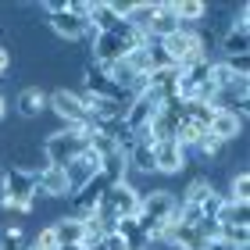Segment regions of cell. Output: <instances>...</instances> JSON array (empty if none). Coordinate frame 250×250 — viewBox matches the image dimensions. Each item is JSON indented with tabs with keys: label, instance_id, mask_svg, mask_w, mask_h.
I'll use <instances>...</instances> for the list:
<instances>
[{
	"label": "cell",
	"instance_id": "obj_16",
	"mask_svg": "<svg viewBox=\"0 0 250 250\" xmlns=\"http://www.w3.org/2000/svg\"><path fill=\"white\" fill-rule=\"evenodd\" d=\"M125 165H129V172H136V175H150L154 172V143L143 140V136H136V143L125 150Z\"/></svg>",
	"mask_w": 250,
	"mask_h": 250
},
{
	"label": "cell",
	"instance_id": "obj_6",
	"mask_svg": "<svg viewBox=\"0 0 250 250\" xmlns=\"http://www.w3.org/2000/svg\"><path fill=\"white\" fill-rule=\"evenodd\" d=\"M165 47L168 54V61H172L175 68H197L204 61H211V54L208 47H204V40H200V29H179L175 36H168V40H157Z\"/></svg>",
	"mask_w": 250,
	"mask_h": 250
},
{
	"label": "cell",
	"instance_id": "obj_9",
	"mask_svg": "<svg viewBox=\"0 0 250 250\" xmlns=\"http://www.w3.org/2000/svg\"><path fill=\"white\" fill-rule=\"evenodd\" d=\"M186 165H189V154L175 140H157L154 143V172L179 175V172H186Z\"/></svg>",
	"mask_w": 250,
	"mask_h": 250
},
{
	"label": "cell",
	"instance_id": "obj_13",
	"mask_svg": "<svg viewBox=\"0 0 250 250\" xmlns=\"http://www.w3.org/2000/svg\"><path fill=\"white\" fill-rule=\"evenodd\" d=\"M36 189H40V197H47V200H68L72 197L68 179H64V168H54V165H47L36 175Z\"/></svg>",
	"mask_w": 250,
	"mask_h": 250
},
{
	"label": "cell",
	"instance_id": "obj_1",
	"mask_svg": "<svg viewBox=\"0 0 250 250\" xmlns=\"http://www.w3.org/2000/svg\"><path fill=\"white\" fill-rule=\"evenodd\" d=\"M143 43H150V40H146L143 32H136L129 21H125V25L115 29V32H97L86 47H89V61L100 64V68H107V64L125 61L136 47H143Z\"/></svg>",
	"mask_w": 250,
	"mask_h": 250
},
{
	"label": "cell",
	"instance_id": "obj_3",
	"mask_svg": "<svg viewBox=\"0 0 250 250\" xmlns=\"http://www.w3.org/2000/svg\"><path fill=\"white\" fill-rule=\"evenodd\" d=\"M43 11H47V25L54 32V40L58 43H89L97 36L93 29H89L86 18H79L72 7H68V0H47V4H40Z\"/></svg>",
	"mask_w": 250,
	"mask_h": 250
},
{
	"label": "cell",
	"instance_id": "obj_25",
	"mask_svg": "<svg viewBox=\"0 0 250 250\" xmlns=\"http://www.w3.org/2000/svg\"><path fill=\"white\" fill-rule=\"evenodd\" d=\"M21 250H40V247H29V243H25V247H21Z\"/></svg>",
	"mask_w": 250,
	"mask_h": 250
},
{
	"label": "cell",
	"instance_id": "obj_4",
	"mask_svg": "<svg viewBox=\"0 0 250 250\" xmlns=\"http://www.w3.org/2000/svg\"><path fill=\"white\" fill-rule=\"evenodd\" d=\"M97 214L104 218L107 229H115L125 218H136V214H140V189H136L129 179L111 183L104 189V197H100V204H97Z\"/></svg>",
	"mask_w": 250,
	"mask_h": 250
},
{
	"label": "cell",
	"instance_id": "obj_18",
	"mask_svg": "<svg viewBox=\"0 0 250 250\" xmlns=\"http://www.w3.org/2000/svg\"><path fill=\"white\" fill-rule=\"evenodd\" d=\"M214 222H218V229H247L250 225V204H229L225 200Z\"/></svg>",
	"mask_w": 250,
	"mask_h": 250
},
{
	"label": "cell",
	"instance_id": "obj_17",
	"mask_svg": "<svg viewBox=\"0 0 250 250\" xmlns=\"http://www.w3.org/2000/svg\"><path fill=\"white\" fill-rule=\"evenodd\" d=\"M172 11L186 29H197L208 18V0H172Z\"/></svg>",
	"mask_w": 250,
	"mask_h": 250
},
{
	"label": "cell",
	"instance_id": "obj_5",
	"mask_svg": "<svg viewBox=\"0 0 250 250\" xmlns=\"http://www.w3.org/2000/svg\"><path fill=\"white\" fill-rule=\"evenodd\" d=\"M175 211H179V197L172 189H150V193H140V214H136V225L154 236L157 229H165L168 222H175Z\"/></svg>",
	"mask_w": 250,
	"mask_h": 250
},
{
	"label": "cell",
	"instance_id": "obj_23",
	"mask_svg": "<svg viewBox=\"0 0 250 250\" xmlns=\"http://www.w3.org/2000/svg\"><path fill=\"white\" fill-rule=\"evenodd\" d=\"M4 118H7V97L0 93V122H4Z\"/></svg>",
	"mask_w": 250,
	"mask_h": 250
},
{
	"label": "cell",
	"instance_id": "obj_10",
	"mask_svg": "<svg viewBox=\"0 0 250 250\" xmlns=\"http://www.w3.org/2000/svg\"><path fill=\"white\" fill-rule=\"evenodd\" d=\"M179 29H186V25L175 18V11H172V0H157V7H154L150 21H146L143 36H146V40H168V36H175Z\"/></svg>",
	"mask_w": 250,
	"mask_h": 250
},
{
	"label": "cell",
	"instance_id": "obj_7",
	"mask_svg": "<svg viewBox=\"0 0 250 250\" xmlns=\"http://www.w3.org/2000/svg\"><path fill=\"white\" fill-rule=\"evenodd\" d=\"M47 107L61 118V125H89L83 89H68V86L50 89V93H47Z\"/></svg>",
	"mask_w": 250,
	"mask_h": 250
},
{
	"label": "cell",
	"instance_id": "obj_8",
	"mask_svg": "<svg viewBox=\"0 0 250 250\" xmlns=\"http://www.w3.org/2000/svg\"><path fill=\"white\" fill-rule=\"evenodd\" d=\"M218 47H222V58H247L250 54V7L247 4L232 18V25L218 36Z\"/></svg>",
	"mask_w": 250,
	"mask_h": 250
},
{
	"label": "cell",
	"instance_id": "obj_21",
	"mask_svg": "<svg viewBox=\"0 0 250 250\" xmlns=\"http://www.w3.org/2000/svg\"><path fill=\"white\" fill-rule=\"evenodd\" d=\"M29 247H40V250H58V240H54V229H50V225L36 229V236H29Z\"/></svg>",
	"mask_w": 250,
	"mask_h": 250
},
{
	"label": "cell",
	"instance_id": "obj_12",
	"mask_svg": "<svg viewBox=\"0 0 250 250\" xmlns=\"http://www.w3.org/2000/svg\"><path fill=\"white\" fill-rule=\"evenodd\" d=\"M97 175H100V154H93V150H86L83 157H75L72 165H64V179H68V189H72V193L89 186Z\"/></svg>",
	"mask_w": 250,
	"mask_h": 250
},
{
	"label": "cell",
	"instance_id": "obj_20",
	"mask_svg": "<svg viewBox=\"0 0 250 250\" xmlns=\"http://www.w3.org/2000/svg\"><path fill=\"white\" fill-rule=\"evenodd\" d=\"M211 115H214V107H211V104H200V100H189V104H183V118L197 122L200 129H208Z\"/></svg>",
	"mask_w": 250,
	"mask_h": 250
},
{
	"label": "cell",
	"instance_id": "obj_2",
	"mask_svg": "<svg viewBox=\"0 0 250 250\" xmlns=\"http://www.w3.org/2000/svg\"><path fill=\"white\" fill-rule=\"evenodd\" d=\"M89 125H58L47 140H43V157L54 165V168H64L72 165L75 157H83L89 150Z\"/></svg>",
	"mask_w": 250,
	"mask_h": 250
},
{
	"label": "cell",
	"instance_id": "obj_15",
	"mask_svg": "<svg viewBox=\"0 0 250 250\" xmlns=\"http://www.w3.org/2000/svg\"><path fill=\"white\" fill-rule=\"evenodd\" d=\"M15 111H18L25 122L40 118L43 111H47V89H40V86H21L18 97H15Z\"/></svg>",
	"mask_w": 250,
	"mask_h": 250
},
{
	"label": "cell",
	"instance_id": "obj_11",
	"mask_svg": "<svg viewBox=\"0 0 250 250\" xmlns=\"http://www.w3.org/2000/svg\"><path fill=\"white\" fill-rule=\"evenodd\" d=\"M243 129H247V122H243L240 115H232L229 107H214V115H211V122H208V132L214 136V140H222L225 146L240 140Z\"/></svg>",
	"mask_w": 250,
	"mask_h": 250
},
{
	"label": "cell",
	"instance_id": "obj_22",
	"mask_svg": "<svg viewBox=\"0 0 250 250\" xmlns=\"http://www.w3.org/2000/svg\"><path fill=\"white\" fill-rule=\"evenodd\" d=\"M11 61H15V58H11V50L4 47V43H0V79H7V75H11Z\"/></svg>",
	"mask_w": 250,
	"mask_h": 250
},
{
	"label": "cell",
	"instance_id": "obj_24",
	"mask_svg": "<svg viewBox=\"0 0 250 250\" xmlns=\"http://www.w3.org/2000/svg\"><path fill=\"white\" fill-rule=\"evenodd\" d=\"M208 250H236V247H229V243H211Z\"/></svg>",
	"mask_w": 250,
	"mask_h": 250
},
{
	"label": "cell",
	"instance_id": "obj_14",
	"mask_svg": "<svg viewBox=\"0 0 250 250\" xmlns=\"http://www.w3.org/2000/svg\"><path fill=\"white\" fill-rule=\"evenodd\" d=\"M50 229H54L58 247H83V240H86V229H83L79 214H61V218L50 222Z\"/></svg>",
	"mask_w": 250,
	"mask_h": 250
},
{
	"label": "cell",
	"instance_id": "obj_19",
	"mask_svg": "<svg viewBox=\"0 0 250 250\" xmlns=\"http://www.w3.org/2000/svg\"><path fill=\"white\" fill-rule=\"evenodd\" d=\"M222 197L229 204H250V172L247 168L229 175V189H222Z\"/></svg>",
	"mask_w": 250,
	"mask_h": 250
}]
</instances>
